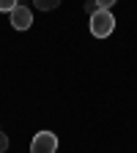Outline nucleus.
Instances as JSON below:
<instances>
[{
	"instance_id": "20e7f679",
	"label": "nucleus",
	"mask_w": 137,
	"mask_h": 153,
	"mask_svg": "<svg viewBox=\"0 0 137 153\" xmlns=\"http://www.w3.org/2000/svg\"><path fill=\"white\" fill-rule=\"evenodd\" d=\"M33 6L38 11H55L58 6H61V0H33Z\"/></svg>"
},
{
	"instance_id": "423d86ee",
	"label": "nucleus",
	"mask_w": 137,
	"mask_h": 153,
	"mask_svg": "<svg viewBox=\"0 0 137 153\" xmlns=\"http://www.w3.org/2000/svg\"><path fill=\"white\" fill-rule=\"evenodd\" d=\"M115 3H118V0H96V6H99L102 11H110V8H112Z\"/></svg>"
},
{
	"instance_id": "0eeeda50",
	"label": "nucleus",
	"mask_w": 137,
	"mask_h": 153,
	"mask_svg": "<svg viewBox=\"0 0 137 153\" xmlns=\"http://www.w3.org/2000/svg\"><path fill=\"white\" fill-rule=\"evenodd\" d=\"M82 8H85V14H96V11H99V6H96V0H88V3H85Z\"/></svg>"
},
{
	"instance_id": "6e6552de",
	"label": "nucleus",
	"mask_w": 137,
	"mask_h": 153,
	"mask_svg": "<svg viewBox=\"0 0 137 153\" xmlns=\"http://www.w3.org/2000/svg\"><path fill=\"white\" fill-rule=\"evenodd\" d=\"M8 150V137H6V131H0V153H6Z\"/></svg>"
},
{
	"instance_id": "f257e3e1",
	"label": "nucleus",
	"mask_w": 137,
	"mask_h": 153,
	"mask_svg": "<svg viewBox=\"0 0 137 153\" xmlns=\"http://www.w3.org/2000/svg\"><path fill=\"white\" fill-rule=\"evenodd\" d=\"M88 27H91V36L93 38H107L112 30H115V16L110 14V11H96V14H91V19H88Z\"/></svg>"
},
{
	"instance_id": "f03ea898",
	"label": "nucleus",
	"mask_w": 137,
	"mask_h": 153,
	"mask_svg": "<svg viewBox=\"0 0 137 153\" xmlns=\"http://www.w3.org/2000/svg\"><path fill=\"white\" fill-rule=\"evenodd\" d=\"M58 150V137L52 131H36V137L30 140V153H55Z\"/></svg>"
},
{
	"instance_id": "7ed1b4c3",
	"label": "nucleus",
	"mask_w": 137,
	"mask_h": 153,
	"mask_svg": "<svg viewBox=\"0 0 137 153\" xmlns=\"http://www.w3.org/2000/svg\"><path fill=\"white\" fill-rule=\"evenodd\" d=\"M8 22H11L14 30H30V25H33V11H30L28 6L19 3V6L8 14Z\"/></svg>"
},
{
	"instance_id": "39448f33",
	"label": "nucleus",
	"mask_w": 137,
	"mask_h": 153,
	"mask_svg": "<svg viewBox=\"0 0 137 153\" xmlns=\"http://www.w3.org/2000/svg\"><path fill=\"white\" fill-rule=\"evenodd\" d=\"M16 6H19V0H0V11L3 14H11Z\"/></svg>"
}]
</instances>
